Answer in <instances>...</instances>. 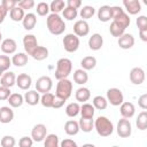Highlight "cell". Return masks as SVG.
Returning a JSON list of instances; mask_svg holds the SVG:
<instances>
[{
    "instance_id": "6da1fadb",
    "label": "cell",
    "mask_w": 147,
    "mask_h": 147,
    "mask_svg": "<svg viewBox=\"0 0 147 147\" xmlns=\"http://www.w3.org/2000/svg\"><path fill=\"white\" fill-rule=\"evenodd\" d=\"M46 24L48 31L54 36L62 34L65 30V23L59 14H49L46 18Z\"/></svg>"
},
{
    "instance_id": "7a4b0ae2",
    "label": "cell",
    "mask_w": 147,
    "mask_h": 147,
    "mask_svg": "<svg viewBox=\"0 0 147 147\" xmlns=\"http://www.w3.org/2000/svg\"><path fill=\"white\" fill-rule=\"evenodd\" d=\"M94 129L101 137H109L114 132L113 122L106 116H99L94 121Z\"/></svg>"
},
{
    "instance_id": "3957f363",
    "label": "cell",
    "mask_w": 147,
    "mask_h": 147,
    "mask_svg": "<svg viewBox=\"0 0 147 147\" xmlns=\"http://www.w3.org/2000/svg\"><path fill=\"white\" fill-rule=\"evenodd\" d=\"M110 11H111V18L114 20V22L117 23L118 25H121L124 30L130 25V23H131L130 16L124 11V9H122V7L113 6V7H110Z\"/></svg>"
},
{
    "instance_id": "277c9868",
    "label": "cell",
    "mask_w": 147,
    "mask_h": 147,
    "mask_svg": "<svg viewBox=\"0 0 147 147\" xmlns=\"http://www.w3.org/2000/svg\"><path fill=\"white\" fill-rule=\"evenodd\" d=\"M72 71V62L67 57H62L56 62V70H55V78L57 80L68 78V76Z\"/></svg>"
},
{
    "instance_id": "5b68a950",
    "label": "cell",
    "mask_w": 147,
    "mask_h": 147,
    "mask_svg": "<svg viewBox=\"0 0 147 147\" xmlns=\"http://www.w3.org/2000/svg\"><path fill=\"white\" fill-rule=\"evenodd\" d=\"M71 93H72V83H71V80H69L68 78L60 79L57 85H56L55 95L67 101L71 96Z\"/></svg>"
},
{
    "instance_id": "8992f818",
    "label": "cell",
    "mask_w": 147,
    "mask_h": 147,
    "mask_svg": "<svg viewBox=\"0 0 147 147\" xmlns=\"http://www.w3.org/2000/svg\"><path fill=\"white\" fill-rule=\"evenodd\" d=\"M63 47L68 53H74L79 47V38L74 33H68L63 37Z\"/></svg>"
},
{
    "instance_id": "52a82bcc",
    "label": "cell",
    "mask_w": 147,
    "mask_h": 147,
    "mask_svg": "<svg viewBox=\"0 0 147 147\" xmlns=\"http://www.w3.org/2000/svg\"><path fill=\"white\" fill-rule=\"evenodd\" d=\"M107 101L113 106H121L124 102V95L117 87H111L107 91Z\"/></svg>"
},
{
    "instance_id": "ba28073f",
    "label": "cell",
    "mask_w": 147,
    "mask_h": 147,
    "mask_svg": "<svg viewBox=\"0 0 147 147\" xmlns=\"http://www.w3.org/2000/svg\"><path fill=\"white\" fill-rule=\"evenodd\" d=\"M116 131L121 138H129L132 133V125H131L130 119H126V118L119 119L117 123Z\"/></svg>"
},
{
    "instance_id": "9c48e42d",
    "label": "cell",
    "mask_w": 147,
    "mask_h": 147,
    "mask_svg": "<svg viewBox=\"0 0 147 147\" xmlns=\"http://www.w3.org/2000/svg\"><path fill=\"white\" fill-rule=\"evenodd\" d=\"M53 87V82L52 78L48 76H41L37 79L36 83V91L39 93H48Z\"/></svg>"
},
{
    "instance_id": "30bf717a",
    "label": "cell",
    "mask_w": 147,
    "mask_h": 147,
    "mask_svg": "<svg viewBox=\"0 0 147 147\" xmlns=\"http://www.w3.org/2000/svg\"><path fill=\"white\" fill-rule=\"evenodd\" d=\"M47 136V127L45 124H36L31 130V138L33 141H42Z\"/></svg>"
},
{
    "instance_id": "8fae6325",
    "label": "cell",
    "mask_w": 147,
    "mask_h": 147,
    "mask_svg": "<svg viewBox=\"0 0 147 147\" xmlns=\"http://www.w3.org/2000/svg\"><path fill=\"white\" fill-rule=\"evenodd\" d=\"M23 46H24L25 54L31 55L32 52L39 46L36 36L34 34H25L24 38H23Z\"/></svg>"
},
{
    "instance_id": "7c38bea8",
    "label": "cell",
    "mask_w": 147,
    "mask_h": 147,
    "mask_svg": "<svg viewBox=\"0 0 147 147\" xmlns=\"http://www.w3.org/2000/svg\"><path fill=\"white\" fill-rule=\"evenodd\" d=\"M90 32V25L86 21L84 20H78L76 21L74 25V34H76L78 38L79 37H85Z\"/></svg>"
},
{
    "instance_id": "4fadbf2b",
    "label": "cell",
    "mask_w": 147,
    "mask_h": 147,
    "mask_svg": "<svg viewBox=\"0 0 147 147\" xmlns=\"http://www.w3.org/2000/svg\"><path fill=\"white\" fill-rule=\"evenodd\" d=\"M130 80L132 84L134 85H141L145 80V71L142 68H139V67H136L133 69H131L130 71Z\"/></svg>"
},
{
    "instance_id": "5bb4252c",
    "label": "cell",
    "mask_w": 147,
    "mask_h": 147,
    "mask_svg": "<svg viewBox=\"0 0 147 147\" xmlns=\"http://www.w3.org/2000/svg\"><path fill=\"white\" fill-rule=\"evenodd\" d=\"M123 6L125 7L127 15H137L141 10V3L139 0H124Z\"/></svg>"
},
{
    "instance_id": "9a60e30c",
    "label": "cell",
    "mask_w": 147,
    "mask_h": 147,
    "mask_svg": "<svg viewBox=\"0 0 147 147\" xmlns=\"http://www.w3.org/2000/svg\"><path fill=\"white\" fill-rule=\"evenodd\" d=\"M119 113H121V115H122L123 118L129 119V118H131V117L134 115V113H136V107H134V105H133L132 102L125 101V102H123V103L121 105V107H119Z\"/></svg>"
},
{
    "instance_id": "2e32d148",
    "label": "cell",
    "mask_w": 147,
    "mask_h": 147,
    "mask_svg": "<svg viewBox=\"0 0 147 147\" xmlns=\"http://www.w3.org/2000/svg\"><path fill=\"white\" fill-rule=\"evenodd\" d=\"M31 83H32V78L30 75L28 74H20L17 77H16V85L21 88V90H24V91H28L31 86Z\"/></svg>"
},
{
    "instance_id": "e0dca14e",
    "label": "cell",
    "mask_w": 147,
    "mask_h": 147,
    "mask_svg": "<svg viewBox=\"0 0 147 147\" xmlns=\"http://www.w3.org/2000/svg\"><path fill=\"white\" fill-rule=\"evenodd\" d=\"M117 42H118V46L121 48H123V49H130L134 45V37L131 33H124V34H122L118 38Z\"/></svg>"
},
{
    "instance_id": "ac0fdd59",
    "label": "cell",
    "mask_w": 147,
    "mask_h": 147,
    "mask_svg": "<svg viewBox=\"0 0 147 147\" xmlns=\"http://www.w3.org/2000/svg\"><path fill=\"white\" fill-rule=\"evenodd\" d=\"M0 46H1V51L5 54H14L16 52V49H17V44L11 38H7V39L2 40Z\"/></svg>"
},
{
    "instance_id": "d6986e66",
    "label": "cell",
    "mask_w": 147,
    "mask_h": 147,
    "mask_svg": "<svg viewBox=\"0 0 147 147\" xmlns=\"http://www.w3.org/2000/svg\"><path fill=\"white\" fill-rule=\"evenodd\" d=\"M16 83V76L14 72L11 71H6L2 74L1 78H0V84L1 86H5V87H8L10 88L11 86H14Z\"/></svg>"
},
{
    "instance_id": "ffe728a7",
    "label": "cell",
    "mask_w": 147,
    "mask_h": 147,
    "mask_svg": "<svg viewBox=\"0 0 147 147\" xmlns=\"http://www.w3.org/2000/svg\"><path fill=\"white\" fill-rule=\"evenodd\" d=\"M14 119V111L9 106H3L0 108V123L7 124Z\"/></svg>"
},
{
    "instance_id": "44dd1931",
    "label": "cell",
    "mask_w": 147,
    "mask_h": 147,
    "mask_svg": "<svg viewBox=\"0 0 147 147\" xmlns=\"http://www.w3.org/2000/svg\"><path fill=\"white\" fill-rule=\"evenodd\" d=\"M103 45V38L100 33H93L88 39V47L92 51H99Z\"/></svg>"
},
{
    "instance_id": "7402d4cb",
    "label": "cell",
    "mask_w": 147,
    "mask_h": 147,
    "mask_svg": "<svg viewBox=\"0 0 147 147\" xmlns=\"http://www.w3.org/2000/svg\"><path fill=\"white\" fill-rule=\"evenodd\" d=\"M23 98H24V102H26L30 106H36V105H38L40 102V94L36 90L25 92Z\"/></svg>"
},
{
    "instance_id": "603a6c76",
    "label": "cell",
    "mask_w": 147,
    "mask_h": 147,
    "mask_svg": "<svg viewBox=\"0 0 147 147\" xmlns=\"http://www.w3.org/2000/svg\"><path fill=\"white\" fill-rule=\"evenodd\" d=\"M36 24H37V16H36V14H33V13L25 14V16H24V18L22 21L23 28L29 31V30H32L36 26Z\"/></svg>"
},
{
    "instance_id": "cb8c5ba5",
    "label": "cell",
    "mask_w": 147,
    "mask_h": 147,
    "mask_svg": "<svg viewBox=\"0 0 147 147\" xmlns=\"http://www.w3.org/2000/svg\"><path fill=\"white\" fill-rule=\"evenodd\" d=\"M75 98H76V100H77V102H82V103H85L86 101H88L90 100V98H91V92H90V90L87 88V87H79L77 91H76V93H75Z\"/></svg>"
},
{
    "instance_id": "d4e9b609",
    "label": "cell",
    "mask_w": 147,
    "mask_h": 147,
    "mask_svg": "<svg viewBox=\"0 0 147 147\" xmlns=\"http://www.w3.org/2000/svg\"><path fill=\"white\" fill-rule=\"evenodd\" d=\"M94 113H95V109H94L93 105L85 102L80 106L79 114L82 115V118H93Z\"/></svg>"
},
{
    "instance_id": "484cf974",
    "label": "cell",
    "mask_w": 147,
    "mask_h": 147,
    "mask_svg": "<svg viewBox=\"0 0 147 147\" xmlns=\"http://www.w3.org/2000/svg\"><path fill=\"white\" fill-rule=\"evenodd\" d=\"M28 63V54L20 52L13 55L11 57V64H14L15 67H24Z\"/></svg>"
},
{
    "instance_id": "4316f807",
    "label": "cell",
    "mask_w": 147,
    "mask_h": 147,
    "mask_svg": "<svg viewBox=\"0 0 147 147\" xmlns=\"http://www.w3.org/2000/svg\"><path fill=\"white\" fill-rule=\"evenodd\" d=\"M64 132H65L68 136H76V134L79 132L78 122H76V121H74V119L67 121L65 124H64Z\"/></svg>"
},
{
    "instance_id": "83f0119b",
    "label": "cell",
    "mask_w": 147,
    "mask_h": 147,
    "mask_svg": "<svg viewBox=\"0 0 147 147\" xmlns=\"http://www.w3.org/2000/svg\"><path fill=\"white\" fill-rule=\"evenodd\" d=\"M74 80H75V83L78 84V85H84V84H86L87 80H88V75H87V72H86L85 70H83V69H77V70H75V72H74Z\"/></svg>"
},
{
    "instance_id": "f1b7e54d",
    "label": "cell",
    "mask_w": 147,
    "mask_h": 147,
    "mask_svg": "<svg viewBox=\"0 0 147 147\" xmlns=\"http://www.w3.org/2000/svg\"><path fill=\"white\" fill-rule=\"evenodd\" d=\"M7 101H8V103H9L10 107H13V108H18V107H21V106L23 105L24 98H23V95L20 94V93H11V94L9 95V98L7 99Z\"/></svg>"
},
{
    "instance_id": "f546056e",
    "label": "cell",
    "mask_w": 147,
    "mask_h": 147,
    "mask_svg": "<svg viewBox=\"0 0 147 147\" xmlns=\"http://www.w3.org/2000/svg\"><path fill=\"white\" fill-rule=\"evenodd\" d=\"M31 56L37 61H42L48 57V49L45 46H38L31 54Z\"/></svg>"
},
{
    "instance_id": "4dcf8cb0",
    "label": "cell",
    "mask_w": 147,
    "mask_h": 147,
    "mask_svg": "<svg viewBox=\"0 0 147 147\" xmlns=\"http://www.w3.org/2000/svg\"><path fill=\"white\" fill-rule=\"evenodd\" d=\"M78 125H79V130L88 133L94 129V121L93 118H80Z\"/></svg>"
},
{
    "instance_id": "1f68e13d",
    "label": "cell",
    "mask_w": 147,
    "mask_h": 147,
    "mask_svg": "<svg viewBox=\"0 0 147 147\" xmlns=\"http://www.w3.org/2000/svg\"><path fill=\"white\" fill-rule=\"evenodd\" d=\"M98 18L101 22H108L111 18V11H110V6H101L98 10Z\"/></svg>"
},
{
    "instance_id": "d6a6232c",
    "label": "cell",
    "mask_w": 147,
    "mask_h": 147,
    "mask_svg": "<svg viewBox=\"0 0 147 147\" xmlns=\"http://www.w3.org/2000/svg\"><path fill=\"white\" fill-rule=\"evenodd\" d=\"M80 65H82V69L87 71V70H92L95 68L96 65V59L94 56H85L80 61Z\"/></svg>"
},
{
    "instance_id": "836d02e7",
    "label": "cell",
    "mask_w": 147,
    "mask_h": 147,
    "mask_svg": "<svg viewBox=\"0 0 147 147\" xmlns=\"http://www.w3.org/2000/svg\"><path fill=\"white\" fill-rule=\"evenodd\" d=\"M92 105L94 107V109H98V110H103L107 108L108 106V101L105 96L102 95H96L93 98V101H92Z\"/></svg>"
},
{
    "instance_id": "e575fe53",
    "label": "cell",
    "mask_w": 147,
    "mask_h": 147,
    "mask_svg": "<svg viewBox=\"0 0 147 147\" xmlns=\"http://www.w3.org/2000/svg\"><path fill=\"white\" fill-rule=\"evenodd\" d=\"M44 147H60L59 137L54 133H49L44 139Z\"/></svg>"
},
{
    "instance_id": "d590c367",
    "label": "cell",
    "mask_w": 147,
    "mask_h": 147,
    "mask_svg": "<svg viewBox=\"0 0 147 147\" xmlns=\"http://www.w3.org/2000/svg\"><path fill=\"white\" fill-rule=\"evenodd\" d=\"M9 16H10V18L14 22H21V21H23L25 14H24V10L22 8H20L18 6H16L15 8H13L9 11Z\"/></svg>"
},
{
    "instance_id": "8d00e7d4",
    "label": "cell",
    "mask_w": 147,
    "mask_h": 147,
    "mask_svg": "<svg viewBox=\"0 0 147 147\" xmlns=\"http://www.w3.org/2000/svg\"><path fill=\"white\" fill-rule=\"evenodd\" d=\"M80 110V106L78 102H71L65 107V114L69 117H76L79 114Z\"/></svg>"
},
{
    "instance_id": "74e56055",
    "label": "cell",
    "mask_w": 147,
    "mask_h": 147,
    "mask_svg": "<svg viewBox=\"0 0 147 147\" xmlns=\"http://www.w3.org/2000/svg\"><path fill=\"white\" fill-rule=\"evenodd\" d=\"M136 124H137V127L141 131H145L147 129V111L146 110H142L139 115H138V118L136 121Z\"/></svg>"
},
{
    "instance_id": "f35d334b",
    "label": "cell",
    "mask_w": 147,
    "mask_h": 147,
    "mask_svg": "<svg viewBox=\"0 0 147 147\" xmlns=\"http://www.w3.org/2000/svg\"><path fill=\"white\" fill-rule=\"evenodd\" d=\"M64 8H65V3L63 0H54L49 3V11H52V14H59Z\"/></svg>"
},
{
    "instance_id": "ab89813d",
    "label": "cell",
    "mask_w": 147,
    "mask_h": 147,
    "mask_svg": "<svg viewBox=\"0 0 147 147\" xmlns=\"http://www.w3.org/2000/svg\"><path fill=\"white\" fill-rule=\"evenodd\" d=\"M54 94L48 92V93H44L40 96V103L45 107V108H52L53 106V101H54Z\"/></svg>"
},
{
    "instance_id": "60d3db41",
    "label": "cell",
    "mask_w": 147,
    "mask_h": 147,
    "mask_svg": "<svg viewBox=\"0 0 147 147\" xmlns=\"http://www.w3.org/2000/svg\"><path fill=\"white\" fill-rule=\"evenodd\" d=\"M109 32H110V34H111L113 37L119 38L122 34L125 33V30H124L121 25H118L117 23H115V22L113 21L111 24H110V26H109Z\"/></svg>"
},
{
    "instance_id": "b9f144b4",
    "label": "cell",
    "mask_w": 147,
    "mask_h": 147,
    "mask_svg": "<svg viewBox=\"0 0 147 147\" xmlns=\"http://www.w3.org/2000/svg\"><path fill=\"white\" fill-rule=\"evenodd\" d=\"M94 14H95V9H94L93 6H84V7L80 9V13H79L80 17H82L84 21H86V20L93 17Z\"/></svg>"
},
{
    "instance_id": "7bdbcfd3",
    "label": "cell",
    "mask_w": 147,
    "mask_h": 147,
    "mask_svg": "<svg viewBox=\"0 0 147 147\" xmlns=\"http://www.w3.org/2000/svg\"><path fill=\"white\" fill-rule=\"evenodd\" d=\"M62 14H63V17L68 21H72L77 17L78 15V11L74 8H70V7H65L63 10H62Z\"/></svg>"
},
{
    "instance_id": "ee69618b",
    "label": "cell",
    "mask_w": 147,
    "mask_h": 147,
    "mask_svg": "<svg viewBox=\"0 0 147 147\" xmlns=\"http://www.w3.org/2000/svg\"><path fill=\"white\" fill-rule=\"evenodd\" d=\"M11 65V59L7 55H0V70L2 72H6L9 67Z\"/></svg>"
},
{
    "instance_id": "f6af8a7d",
    "label": "cell",
    "mask_w": 147,
    "mask_h": 147,
    "mask_svg": "<svg viewBox=\"0 0 147 147\" xmlns=\"http://www.w3.org/2000/svg\"><path fill=\"white\" fill-rule=\"evenodd\" d=\"M48 13H49V5L47 2L41 1L37 5V14L39 16H46L48 15Z\"/></svg>"
},
{
    "instance_id": "bcb514c9",
    "label": "cell",
    "mask_w": 147,
    "mask_h": 147,
    "mask_svg": "<svg viewBox=\"0 0 147 147\" xmlns=\"http://www.w3.org/2000/svg\"><path fill=\"white\" fill-rule=\"evenodd\" d=\"M16 144V140L13 136H3L1 138V141H0V145L1 147H14Z\"/></svg>"
},
{
    "instance_id": "7dc6e473",
    "label": "cell",
    "mask_w": 147,
    "mask_h": 147,
    "mask_svg": "<svg viewBox=\"0 0 147 147\" xmlns=\"http://www.w3.org/2000/svg\"><path fill=\"white\" fill-rule=\"evenodd\" d=\"M0 5L3 7V9H5L7 13H9L13 8H15V7L17 6V1H16V0H2Z\"/></svg>"
},
{
    "instance_id": "c3c4849f",
    "label": "cell",
    "mask_w": 147,
    "mask_h": 147,
    "mask_svg": "<svg viewBox=\"0 0 147 147\" xmlns=\"http://www.w3.org/2000/svg\"><path fill=\"white\" fill-rule=\"evenodd\" d=\"M137 26H138L139 31L147 30V17L145 15L138 16V18H137Z\"/></svg>"
},
{
    "instance_id": "681fc988",
    "label": "cell",
    "mask_w": 147,
    "mask_h": 147,
    "mask_svg": "<svg viewBox=\"0 0 147 147\" xmlns=\"http://www.w3.org/2000/svg\"><path fill=\"white\" fill-rule=\"evenodd\" d=\"M17 6L22 8L23 10L25 9H32L34 7V1L33 0H21L17 2Z\"/></svg>"
},
{
    "instance_id": "f907efd6",
    "label": "cell",
    "mask_w": 147,
    "mask_h": 147,
    "mask_svg": "<svg viewBox=\"0 0 147 147\" xmlns=\"http://www.w3.org/2000/svg\"><path fill=\"white\" fill-rule=\"evenodd\" d=\"M33 140L31 137H22L18 140V147H32Z\"/></svg>"
},
{
    "instance_id": "816d5d0a",
    "label": "cell",
    "mask_w": 147,
    "mask_h": 147,
    "mask_svg": "<svg viewBox=\"0 0 147 147\" xmlns=\"http://www.w3.org/2000/svg\"><path fill=\"white\" fill-rule=\"evenodd\" d=\"M10 94H11V93H10V88L0 85V100H1V101H2V100H7Z\"/></svg>"
},
{
    "instance_id": "f5cc1de1",
    "label": "cell",
    "mask_w": 147,
    "mask_h": 147,
    "mask_svg": "<svg viewBox=\"0 0 147 147\" xmlns=\"http://www.w3.org/2000/svg\"><path fill=\"white\" fill-rule=\"evenodd\" d=\"M60 147H78V145H77L76 141H74L72 139H69L68 138V139H63L61 141Z\"/></svg>"
},
{
    "instance_id": "db71d44e",
    "label": "cell",
    "mask_w": 147,
    "mask_h": 147,
    "mask_svg": "<svg viewBox=\"0 0 147 147\" xmlns=\"http://www.w3.org/2000/svg\"><path fill=\"white\" fill-rule=\"evenodd\" d=\"M138 105H139V107H140L141 109H144V110L147 109V94H146V93L139 96V99H138Z\"/></svg>"
},
{
    "instance_id": "11a10c76",
    "label": "cell",
    "mask_w": 147,
    "mask_h": 147,
    "mask_svg": "<svg viewBox=\"0 0 147 147\" xmlns=\"http://www.w3.org/2000/svg\"><path fill=\"white\" fill-rule=\"evenodd\" d=\"M64 102H65V100H63V99H61V98H59V96H54V101H53V106H52V108H55V109H59V108H61L63 105H64Z\"/></svg>"
},
{
    "instance_id": "9f6ffc18",
    "label": "cell",
    "mask_w": 147,
    "mask_h": 147,
    "mask_svg": "<svg viewBox=\"0 0 147 147\" xmlns=\"http://www.w3.org/2000/svg\"><path fill=\"white\" fill-rule=\"evenodd\" d=\"M80 6H82V1H80V0H68V1H67V7L74 8V9H76V10H77Z\"/></svg>"
},
{
    "instance_id": "6f0895ef",
    "label": "cell",
    "mask_w": 147,
    "mask_h": 147,
    "mask_svg": "<svg viewBox=\"0 0 147 147\" xmlns=\"http://www.w3.org/2000/svg\"><path fill=\"white\" fill-rule=\"evenodd\" d=\"M7 14H8V13H7V11L3 9V7L0 5V24L5 21V18H6V15H7Z\"/></svg>"
},
{
    "instance_id": "680465c9",
    "label": "cell",
    "mask_w": 147,
    "mask_h": 147,
    "mask_svg": "<svg viewBox=\"0 0 147 147\" xmlns=\"http://www.w3.org/2000/svg\"><path fill=\"white\" fill-rule=\"evenodd\" d=\"M139 37L142 41H147V30L144 31H139Z\"/></svg>"
},
{
    "instance_id": "91938a15",
    "label": "cell",
    "mask_w": 147,
    "mask_h": 147,
    "mask_svg": "<svg viewBox=\"0 0 147 147\" xmlns=\"http://www.w3.org/2000/svg\"><path fill=\"white\" fill-rule=\"evenodd\" d=\"M82 147H95L93 144H84Z\"/></svg>"
},
{
    "instance_id": "94428289",
    "label": "cell",
    "mask_w": 147,
    "mask_h": 147,
    "mask_svg": "<svg viewBox=\"0 0 147 147\" xmlns=\"http://www.w3.org/2000/svg\"><path fill=\"white\" fill-rule=\"evenodd\" d=\"M1 39H2V33H1V31H0V41H1Z\"/></svg>"
},
{
    "instance_id": "6125c7cd",
    "label": "cell",
    "mask_w": 147,
    "mask_h": 147,
    "mask_svg": "<svg viewBox=\"0 0 147 147\" xmlns=\"http://www.w3.org/2000/svg\"><path fill=\"white\" fill-rule=\"evenodd\" d=\"M2 74H3V72H2L1 70H0V78H1V76H2Z\"/></svg>"
},
{
    "instance_id": "be15d7a7",
    "label": "cell",
    "mask_w": 147,
    "mask_h": 147,
    "mask_svg": "<svg viewBox=\"0 0 147 147\" xmlns=\"http://www.w3.org/2000/svg\"><path fill=\"white\" fill-rule=\"evenodd\" d=\"M113 147H119V146H113Z\"/></svg>"
}]
</instances>
